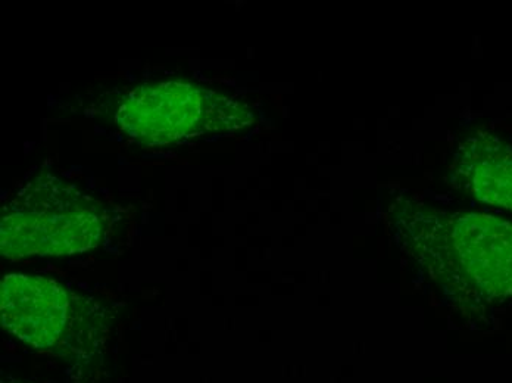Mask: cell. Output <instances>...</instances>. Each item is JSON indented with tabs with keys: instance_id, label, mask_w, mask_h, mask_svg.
Instances as JSON below:
<instances>
[{
	"instance_id": "1",
	"label": "cell",
	"mask_w": 512,
	"mask_h": 383,
	"mask_svg": "<svg viewBox=\"0 0 512 383\" xmlns=\"http://www.w3.org/2000/svg\"><path fill=\"white\" fill-rule=\"evenodd\" d=\"M407 245L458 300L490 305L512 298V221L479 213L423 214L408 226Z\"/></svg>"
},
{
	"instance_id": "2",
	"label": "cell",
	"mask_w": 512,
	"mask_h": 383,
	"mask_svg": "<svg viewBox=\"0 0 512 383\" xmlns=\"http://www.w3.org/2000/svg\"><path fill=\"white\" fill-rule=\"evenodd\" d=\"M30 185L8 207L2 219V252L6 257L76 254L95 248L101 239L102 213L89 196L58 179Z\"/></svg>"
},
{
	"instance_id": "3",
	"label": "cell",
	"mask_w": 512,
	"mask_h": 383,
	"mask_svg": "<svg viewBox=\"0 0 512 383\" xmlns=\"http://www.w3.org/2000/svg\"><path fill=\"white\" fill-rule=\"evenodd\" d=\"M248 117L239 102L183 82L137 87L124 96L117 111V123L148 145L240 129Z\"/></svg>"
},
{
	"instance_id": "4",
	"label": "cell",
	"mask_w": 512,
	"mask_h": 383,
	"mask_svg": "<svg viewBox=\"0 0 512 383\" xmlns=\"http://www.w3.org/2000/svg\"><path fill=\"white\" fill-rule=\"evenodd\" d=\"M70 295L56 280L9 274L2 282L3 328L36 348L61 339L70 314Z\"/></svg>"
},
{
	"instance_id": "5",
	"label": "cell",
	"mask_w": 512,
	"mask_h": 383,
	"mask_svg": "<svg viewBox=\"0 0 512 383\" xmlns=\"http://www.w3.org/2000/svg\"><path fill=\"white\" fill-rule=\"evenodd\" d=\"M457 176L480 201L512 210L511 146L495 137L468 140L458 158Z\"/></svg>"
}]
</instances>
